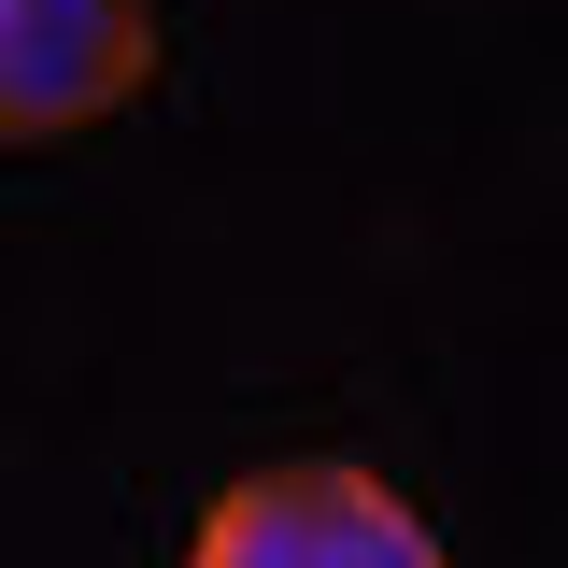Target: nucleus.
<instances>
[{
    "label": "nucleus",
    "mask_w": 568,
    "mask_h": 568,
    "mask_svg": "<svg viewBox=\"0 0 568 568\" xmlns=\"http://www.w3.org/2000/svg\"><path fill=\"white\" fill-rule=\"evenodd\" d=\"M185 568H455L426 540V511L384 469L355 455H284V469H242V484L200 511Z\"/></svg>",
    "instance_id": "obj_1"
},
{
    "label": "nucleus",
    "mask_w": 568,
    "mask_h": 568,
    "mask_svg": "<svg viewBox=\"0 0 568 568\" xmlns=\"http://www.w3.org/2000/svg\"><path fill=\"white\" fill-rule=\"evenodd\" d=\"M156 85V0H0V142H71Z\"/></svg>",
    "instance_id": "obj_2"
}]
</instances>
